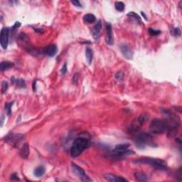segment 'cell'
I'll return each mask as SVG.
<instances>
[{"label": "cell", "mask_w": 182, "mask_h": 182, "mask_svg": "<svg viewBox=\"0 0 182 182\" xmlns=\"http://www.w3.org/2000/svg\"><path fill=\"white\" fill-rule=\"evenodd\" d=\"M17 43H18V44L20 46L24 48V49L29 50V47H30V39H29V37L24 33H21L19 35L18 38H17Z\"/></svg>", "instance_id": "cell-10"}, {"label": "cell", "mask_w": 182, "mask_h": 182, "mask_svg": "<svg viewBox=\"0 0 182 182\" xmlns=\"http://www.w3.org/2000/svg\"><path fill=\"white\" fill-rule=\"evenodd\" d=\"M134 163L137 164H148L157 169L164 170L167 167V164L165 161L161 159L152 158V157H142L137 159L134 161Z\"/></svg>", "instance_id": "cell-3"}, {"label": "cell", "mask_w": 182, "mask_h": 182, "mask_svg": "<svg viewBox=\"0 0 182 182\" xmlns=\"http://www.w3.org/2000/svg\"><path fill=\"white\" fill-rule=\"evenodd\" d=\"M149 130L152 133L161 135L167 131V125L164 120L156 118L151 122Z\"/></svg>", "instance_id": "cell-6"}, {"label": "cell", "mask_w": 182, "mask_h": 182, "mask_svg": "<svg viewBox=\"0 0 182 182\" xmlns=\"http://www.w3.org/2000/svg\"><path fill=\"white\" fill-rule=\"evenodd\" d=\"M33 90L34 91H36V81L35 83H34V85H33Z\"/></svg>", "instance_id": "cell-36"}, {"label": "cell", "mask_w": 182, "mask_h": 182, "mask_svg": "<svg viewBox=\"0 0 182 182\" xmlns=\"http://www.w3.org/2000/svg\"><path fill=\"white\" fill-rule=\"evenodd\" d=\"M135 177L138 181H147V176L145 174L143 173V172H135Z\"/></svg>", "instance_id": "cell-22"}, {"label": "cell", "mask_w": 182, "mask_h": 182, "mask_svg": "<svg viewBox=\"0 0 182 182\" xmlns=\"http://www.w3.org/2000/svg\"><path fill=\"white\" fill-rule=\"evenodd\" d=\"M176 141H178L179 144H181V138H180V137L177 138V139H176Z\"/></svg>", "instance_id": "cell-35"}, {"label": "cell", "mask_w": 182, "mask_h": 182, "mask_svg": "<svg viewBox=\"0 0 182 182\" xmlns=\"http://www.w3.org/2000/svg\"><path fill=\"white\" fill-rule=\"evenodd\" d=\"M105 29H106V34H105V41L107 44L111 45L113 44V29L112 26L110 23H107L105 24Z\"/></svg>", "instance_id": "cell-12"}, {"label": "cell", "mask_w": 182, "mask_h": 182, "mask_svg": "<svg viewBox=\"0 0 182 182\" xmlns=\"http://www.w3.org/2000/svg\"><path fill=\"white\" fill-rule=\"evenodd\" d=\"M8 83L7 81H3L1 83V93H4L8 89Z\"/></svg>", "instance_id": "cell-28"}, {"label": "cell", "mask_w": 182, "mask_h": 182, "mask_svg": "<svg viewBox=\"0 0 182 182\" xmlns=\"http://www.w3.org/2000/svg\"><path fill=\"white\" fill-rule=\"evenodd\" d=\"M101 29H102V21H101V20H99L91 30L93 38L95 41H98L100 38V34Z\"/></svg>", "instance_id": "cell-14"}, {"label": "cell", "mask_w": 182, "mask_h": 182, "mask_svg": "<svg viewBox=\"0 0 182 182\" xmlns=\"http://www.w3.org/2000/svg\"><path fill=\"white\" fill-rule=\"evenodd\" d=\"M85 56H86V59L87 61H88V64L91 65L92 63V61H93V50L90 48H87L85 49Z\"/></svg>", "instance_id": "cell-21"}, {"label": "cell", "mask_w": 182, "mask_h": 182, "mask_svg": "<svg viewBox=\"0 0 182 182\" xmlns=\"http://www.w3.org/2000/svg\"><path fill=\"white\" fill-rule=\"evenodd\" d=\"M71 168H72L73 172L78 178H80L82 181H91V179L89 178V177L85 174L84 169H82L80 166H78L77 164L73 162L72 164H71Z\"/></svg>", "instance_id": "cell-9"}, {"label": "cell", "mask_w": 182, "mask_h": 182, "mask_svg": "<svg viewBox=\"0 0 182 182\" xmlns=\"http://www.w3.org/2000/svg\"><path fill=\"white\" fill-rule=\"evenodd\" d=\"M42 52L46 56L50 57H53L56 55L57 53V46L55 44H50L46 46L44 49L42 51Z\"/></svg>", "instance_id": "cell-16"}, {"label": "cell", "mask_w": 182, "mask_h": 182, "mask_svg": "<svg viewBox=\"0 0 182 182\" xmlns=\"http://www.w3.org/2000/svg\"><path fill=\"white\" fill-rule=\"evenodd\" d=\"M29 153H30V149H29V144L28 143L25 142L22 145L21 148L20 149L19 155L22 159H26L29 157Z\"/></svg>", "instance_id": "cell-17"}, {"label": "cell", "mask_w": 182, "mask_h": 182, "mask_svg": "<svg viewBox=\"0 0 182 182\" xmlns=\"http://www.w3.org/2000/svg\"><path fill=\"white\" fill-rule=\"evenodd\" d=\"M135 143L139 149L145 148L146 146L152 147H157V144H155L152 135L147 133H141L137 135L135 139Z\"/></svg>", "instance_id": "cell-4"}, {"label": "cell", "mask_w": 182, "mask_h": 182, "mask_svg": "<svg viewBox=\"0 0 182 182\" xmlns=\"http://www.w3.org/2000/svg\"><path fill=\"white\" fill-rule=\"evenodd\" d=\"M147 116L146 115H141L137 117L136 119L134 120L128 128L129 133L130 134L136 133L142 127L143 124L147 120Z\"/></svg>", "instance_id": "cell-7"}, {"label": "cell", "mask_w": 182, "mask_h": 182, "mask_svg": "<svg viewBox=\"0 0 182 182\" xmlns=\"http://www.w3.org/2000/svg\"><path fill=\"white\" fill-rule=\"evenodd\" d=\"M13 105V102H10V103H6L5 104V110L7 112V115L9 116L12 114V106Z\"/></svg>", "instance_id": "cell-27"}, {"label": "cell", "mask_w": 182, "mask_h": 182, "mask_svg": "<svg viewBox=\"0 0 182 182\" xmlns=\"http://www.w3.org/2000/svg\"><path fill=\"white\" fill-rule=\"evenodd\" d=\"M71 3H72L74 6H76V7H82L81 3H80L79 1H77V0H76V1H71Z\"/></svg>", "instance_id": "cell-32"}, {"label": "cell", "mask_w": 182, "mask_h": 182, "mask_svg": "<svg viewBox=\"0 0 182 182\" xmlns=\"http://www.w3.org/2000/svg\"><path fill=\"white\" fill-rule=\"evenodd\" d=\"M11 179L19 180V178L18 177V175H17V174L14 173V174H12V175H11Z\"/></svg>", "instance_id": "cell-33"}, {"label": "cell", "mask_w": 182, "mask_h": 182, "mask_svg": "<svg viewBox=\"0 0 182 182\" xmlns=\"http://www.w3.org/2000/svg\"><path fill=\"white\" fill-rule=\"evenodd\" d=\"M9 29L7 27L2 28L1 31V46L4 49H7L9 43Z\"/></svg>", "instance_id": "cell-11"}, {"label": "cell", "mask_w": 182, "mask_h": 182, "mask_svg": "<svg viewBox=\"0 0 182 182\" xmlns=\"http://www.w3.org/2000/svg\"><path fill=\"white\" fill-rule=\"evenodd\" d=\"M141 14H142V15H143V16H144V19H146V20H147V17H146V15H145V14H144V12H141Z\"/></svg>", "instance_id": "cell-37"}, {"label": "cell", "mask_w": 182, "mask_h": 182, "mask_svg": "<svg viewBox=\"0 0 182 182\" xmlns=\"http://www.w3.org/2000/svg\"><path fill=\"white\" fill-rule=\"evenodd\" d=\"M121 53L125 58L128 59V60H131L133 59V52L132 50L128 47V46L126 44H121L120 46Z\"/></svg>", "instance_id": "cell-13"}, {"label": "cell", "mask_w": 182, "mask_h": 182, "mask_svg": "<svg viewBox=\"0 0 182 182\" xmlns=\"http://www.w3.org/2000/svg\"><path fill=\"white\" fill-rule=\"evenodd\" d=\"M12 83H14L15 85H16L18 88H26V82L24 79H21V78H16L15 79L14 78H12Z\"/></svg>", "instance_id": "cell-19"}, {"label": "cell", "mask_w": 182, "mask_h": 182, "mask_svg": "<svg viewBox=\"0 0 182 182\" xmlns=\"http://www.w3.org/2000/svg\"><path fill=\"white\" fill-rule=\"evenodd\" d=\"M129 147H130V144H127V143L117 144V145L115 147L114 149L111 151L110 155H111L112 157L113 158L120 159L123 158L124 157H127L130 156V155H134V154H135V152H133V150L128 149Z\"/></svg>", "instance_id": "cell-5"}, {"label": "cell", "mask_w": 182, "mask_h": 182, "mask_svg": "<svg viewBox=\"0 0 182 182\" xmlns=\"http://www.w3.org/2000/svg\"><path fill=\"white\" fill-rule=\"evenodd\" d=\"M90 141L88 138L79 137L75 139L71 147L70 153L72 157H77L82 154L85 149L89 147Z\"/></svg>", "instance_id": "cell-2"}, {"label": "cell", "mask_w": 182, "mask_h": 182, "mask_svg": "<svg viewBox=\"0 0 182 182\" xmlns=\"http://www.w3.org/2000/svg\"><path fill=\"white\" fill-rule=\"evenodd\" d=\"M123 76H124L123 73H122V72H120H120H118V73H117L116 75H115L116 79L118 80H122V79H123Z\"/></svg>", "instance_id": "cell-30"}, {"label": "cell", "mask_w": 182, "mask_h": 182, "mask_svg": "<svg viewBox=\"0 0 182 182\" xmlns=\"http://www.w3.org/2000/svg\"><path fill=\"white\" fill-rule=\"evenodd\" d=\"M115 6L116 10H117L118 12H122L124 10V4L122 1H116Z\"/></svg>", "instance_id": "cell-25"}, {"label": "cell", "mask_w": 182, "mask_h": 182, "mask_svg": "<svg viewBox=\"0 0 182 182\" xmlns=\"http://www.w3.org/2000/svg\"><path fill=\"white\" fill-rule=\"evenodd\" d=\"M127 16H130V18L134 19L136 21L139 23H141V17L137 14L135 13V12H130V13L127 14Z\"/></svg>", "instance_id": "cell-24"}, {"label": "cell", "mask_w": 182, "mask_h": 182, "mask_svg": "<svg viewBox=\"0 0 182 182\" xmlns=\"http://www.w3.org/2000/svg\"><path fill=\"white\" fill-rule=\"evenodd\" d=\"M60 72H61V73L63 75L66 74V72H67V64L66 63H65L64 64H63V67H62L61 70H60Z\"/></svg>", "instance_id": "cell-31"}, {"label": "cell", "mask_w": 182, "mask_h": 182, "mask_svg": "<svg viewBox=\"0 0 182 182\" xmlns=\"http://www.w3.org/2000/svg\"><path fill=\"white\" fill-rule=\"evenodd\" d=\"M165 122L167 125V136L169 137H175L178 133L180 126V119L177 115L174 114L169 110H164Z\"/></svg>", "instance_id": "cell-1"}, {"label": "cell", "mask_w": 182, "mask_h": 182, "mask_svg": "<svg viewBox=\"0 0 182 182\" xmlns=\"http://www.w3.org/2000/svg\"><path fill=\"white\" fill-rule=\"evenodd\" d=\"M83 20L87 24H93L95 22L96 17L93 14H87L83 16Z\"/></svg>", "instance_id": "cell-18"}, {"label": "cell", "mask_w": 182, "mask_h": 182, "mask_svg": "<svg viewBox=\"0 0 182 182\" xmlns=\"http://www.w3.org/2000/svg\"><path fill=\"white\" fill-rule=\"evenodd\" d=\"M104 178L108 181L111 182H119V181H128V180L123 178L120 176H117L113 174H106L104 175Z\"/></svg>", "instance_id": "cell-15"}, {"label": "cell", "mask_w": 182, "mask_h": 182, "mask_svg": "<svg viewBox=\"0 0 182 182\" xmlns=\"http://www.w3.org/2000/svg\"><path fill=\"white\" fill-rule=\"evenodd\" d=\"M149 33L150 35H152V36H157L161 33V32H160L159 30H155V29H152V28H149Z\"/></svg>", "instance_id": "cell-29"}, {"label": "cell", "mask_w": 182, "mask_h": 182, "mask_svg": "<svg viewBox=\"0 0 182 182\" xmlns=\"http://www.w3.org/2000/svg\"><path fill=\"white\" fill-rule=\"evenodd\" d=\"M170 33L174 36H179L181 35V31L179 28H172L170 29Z\"/></svg>", "instance_id": "cell-26"}, {"label": "cell", "mask_w": 182, "mask_h": 182, "mask_svg": "<svg viewBox=\"0 0 182 182\" xmlns=\"http://www.w3.org/2000/svg\"><path fill=\"white\" fill-rule=\"evenodd\" d=\"M14 63L11 61H8V60L2 61L1 63V66H0V70H1V71H4L6 70H8L9 68H12V67H14Z\"/></svg>", "instance_id": "cell-20"}, {"label": "cell", "mask_w": 182, "mask_h": 182, "mask_svg": "<svg viewBox=\"0 0 182 182\" xmlns=\"http://www.w3.org/2000/svg\"><path fill=\"white\" fill-rule=\"evenodd\" d=\"M44 173H45V168H44V166H38V167L34 170V176H35L36 177H41L43 175V174H44Z\"/></svg>", "instance_id": "cell-23"}, {"label": "cell", "mask_w": 182, "mask_h": 182, "mask_svg": "<svg viewBox=\"0 0 182 182\" xmlns=\"http://www.w3.org/2000/svg\"><path fill=\"white\" fill-rule=\"evenodd\" d=\"M24 138V135L22 134H14L9 133L7 136L4 137V140L7 144L13 146V147H16L19 142L22 140Z\"/></svg>", "instance_id": "cell-8"}, {"label": "cell", "mask_w": 182, "mask_h": 182, "mask_svg": "<svg viewBox=\"0 0 182 182\" xmlns=\"http://www.w3.org/2000/svg\"><path fill=\"white\" fill-rule=\"evenodd\" d=\"M35 31H36V32H38V33H40V34L43 33V30H42L41 29H35Z\"/></svg>", "instance_id": "cell-34"}]
</instances>
